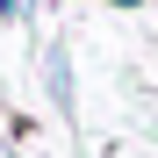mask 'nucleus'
<instances>
[{
  "label": "nucleus",
  "mask_w": 158,
  "mask_h": 158,
  "mask_svg": "<svg viewBox=\"0 0 158 158\" xmlns=\"http://www.w3.org/2000/svg\"><path fill=\"white\" fill-rule=\"evenodd\" d=\"M0 158H7V144H0Z\"/></svg>",
  "instance_id": "nucleus-3"
},
{
  "label": "nucleus",
  "mask_w": 158,
  "mask_h": 158,
  "mask_svg": "<svg viewBox=\"0 0 158 158\" xmlns=\"http://www.w3.org/2000/svg\"><path fill=\"white\" fill-rule=\"evenodd\" d=\"M0 15H22V0H0Z\"/></svg>",
  "instance_id": "nucleus-2"
},
{
  "label": "nucleus",
  "mask_w": 158,
  "mask_h": 158,
  "mask_svg": "<svg viewBox=\"0 0 158 158\" xmlns=\"http://www.w3.org/2000/svg\"><path fill=\"white\" fill-rule=\"evenodd\" d=\"M50 101H58V108H72V72H65V50H50Z\"/></svg>",
  "instance_id": "nucleus-1"
}]
</instances>
